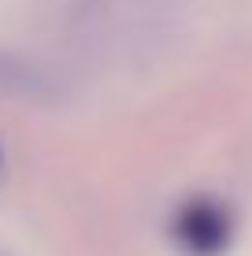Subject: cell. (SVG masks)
<instances>
[{"mask_svg": "<svg viewBox=\"0 0 252 256\" xmlns=\"http://www.w3.org/2000/svg\"><path fill=\"white\" fill-rule=\"evenodd\" d=\"M175 238L189 256H219L230 245V216L212 200H189L175 219Z\"/></svg>", "mask_w": 252, "mask_h": 256, "instance_id": "6da1fadb", "label": "cell"}]
</instances>
